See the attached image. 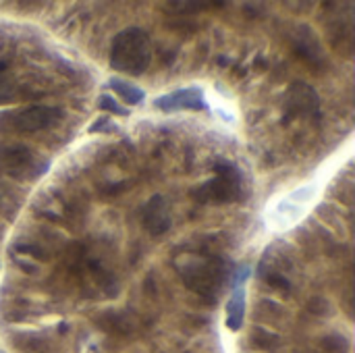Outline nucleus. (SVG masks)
Wrapping results in <instances>:
<instances>
[{
	"mask_svg": "<svg viewBox=\"0 0 355 353\" xmlns=\"http://www.w3.org/2000/svg\"><path fill=\"white\" fill-rule=\"evenodd\" d=\"M177 270L183 285L208 302H216V295L229 277L227 262L214 256H187L177 262Z\"/></svg>",
	"mask_w": 355,
	"mask_h": 353,
	"instance_id": "nucleus-1",
	"label": "nucleus"
},
{
	"mask_svg": "<svg viewBox=\"0 0 355 353\" xmlns=\"http://www.w3.org/2000/svg\"><path fill=\"white\" fill-rule=\"evenodd\" d=\"M152 62V42L139 27H129L116 33L110 48V67L119 73L139 77Z\"/></svg>",
	"mask_w": 355,
	"mask_h": 353,
	"instance_id": "nucleus-2",
	"label": "nucleus"
},
{
	"mask_svg": "<svg viewBox=\"0 0 355 353\" xmlns=\"http://www.w3.org/2000/svg\"><path fill=\"white\" fill-rule=\"evenodd\" d=\"M216 177L191 191V198L200 204H231L241 198V173L231 162H218L214 166Z\"/></svg>",
	"mask_w": 355,
	"mask_h": 353,
	"instance_id": "nucleus-3",
	"label": "nucleus"
},
{
	"mask_svg": "<svg viewBox=\"0 0 355 353\" xmlns=\"http://www.w3.org/2000/svg\"><path fill=\"white\" fill-rule=\"evenodd\" d=\"M50 169V160L40 158L27 146L12 144L0 146V173L12 177L17 181L23 179H37Z\"/></svg>",
	"mask_w": 355,
	"mask_h": 353,
	"instance_id": "nucleus-4",
	"label": "nucleus"
},
{
	"mask_svg": "<svg viewBox=\"0 0 355 353\" xmlns=\"http://www.w3.org/2000/svg\"><path fill=\"white\" fill-rule=\"evenodd\" d=\"M64 117L60 108L54 106H27V108H17V110H2L0 112V125L4 123L2 129H15V131H37V129H48L54 123H58ZM0 129V131H2Z\"/></svg>",
	"mask_w": 355,
	"mask_h": 353,
	"instance_id": "nucleus-5",
	"label": "nucleus"
},
{
	"mask_svg": "<svg viewBox=\"0 0 355 353\" xmlns=\"http://www.w3.org/2000/svg\"><path fill=\"white\" fill-rule=\"evenodd\" d=\"M320 114V96L306 81H293L283 98V125L295 119H316Z\"/></svg>",
	"mask_w": 355,
	"mask_h": 353,
	"instance_id": "nucleus-6",
	"label": "nucleus"
},
{
	"mask_svg": "<svg viewBox=\"0 0 355 353\" xmlns=\"http://www.w3.org/2000/svg\"><path fill=\"white\" fill-rule=\"evenodd\" d=\"M154 106L158 110L171 112V110H208V104L204 100V92L200 87H181L166 96H160L154 100Z\"/></svg>",
	"mask_w": 355,
	"mask_h": 353,
	"instance_id": "nucleus-7",
	"label": "nucleus"
},
{
	"mask_svg": "<svg viewBox=\"0 0 355 353\" xmlns=\"http://www.w3.org/2000/svg\"><path fill=\"white\" fill-rule=\"evenodd\" d=\"M141 221L152 237H160L171 229V210L164 196H152L141 210Z\"/></svg>",
	"mask_w": 355,
	"mask_h": 353,
	"instance_id": "nucleus-8",
	"label": "nucleus"
},
{
	"mask_svg": "<svg viewBox=\"0 0 355 353\" xmlns=\"http://www.w3.org/2000/svg\"><path fill=\"white\" fill-rule=\"evenodd\" d=\"M245 318V289L237 287L233 289V295L227 304V327L231 331H239L243 327Z\"/></svg>",
	"mask_w": 355,
	"mask_h": 353,
	"instance_id": "nucleus-9",
	"label": "nucleus"
},
{
	"mask_svg": "<svg viewBox=\"0 0 355 353\" xmlns=\"http://www.w3.org/2000/svg\"><path fill=\"white\" fill-rule=\"evenodd\" d=\"M108 87H110L112 92H116L119 98H121L125 104H129V106H137V104H141L144 98H146V92H144L141 87H137V85H133V83H129V81H123V79H110V81H108Z\"/></svg>",
	"mask_w": 355,
	"mask_h": 353,
	"instance_id": "nucleus-10",
	"label": "nucleus"
},
{
	"mask_svg": "<svg viewBox=\"0 0 355 353\" xmlns=\"http://www.w3.org/2000/svg\"><path fill=\"white\" fill-rule=\"evenodd\" d=\"M295 50H297L304 58H308L310 62H318V58H320V44H318L316 35H314L306 25H302V37H297Z\"/></svg>",
	"mask_w": 355,
	"mask_h": 353,
	"instance_id": "nucleus-11",
	"label": "nucleus"
},
{
	"mask_svg": "<svg viewBox=\"0 0 355 353\" xmlns=\"http://www.w3.org/2000/svg\"><path fill=\"white\" fill-rule=\"evenodd\" d=\"M6 60L0 62V104L10 100L12 92H15V77L6 73Z\"/></svg>",
	"mask_w": 355,
	"mask_h": 353,
	"instance_id": "nucleus-12",
	"label": "nucleus"
},
{
	"mask_svg": "<svg viewBox=\"0 0 355 353\" xmlns=\"http://www.w3.org/2000/svg\"><path fill=\"white\" fill-rule=\"evenodd\" d=\"M252 341H254V345L260 347V350H272V347L279 345V337H277L275 333H268L266 329H256V331L252 333Z\"/></svg>",
	"mask_w": 355,
	"mask_h": 353,
	"instance_id": "nucleus-13",
	"label": "nucleus"
},
{
	"mask_svg": "<svg viewBox=\"0 0 355 353\" xmlns=\"http://www.w3.org/2000/svg\"><path fill=\"white\" fill-rule=\"evenodd\" d=\"M98 106L106 112H112V114H119V117H129V110L125 106H121L110 94H102L100 100H98Z\"/></svg>",
	"mask_w": 355,
	"mask_h": 353,
	"instance_id": "nucleus-14",
	"label": "nucleus"
},
{
	"mask_svg": "<svg viewBox=\"0 0 355 353\" xmlns=\"http://www.w3.org/2000/svg\"><path fill=\"white\" fill-rule=\"evenodd\" d=\"M114 127H116V125L112 123V119H110L108 114H104V117L96 119V121L89 125L87 133H112V131H116Z\"/></svg>",
	"mask_w": 355,
	"mask_h": 353,
	"instance_id": "nucleus-15",
	"label": "nucleus"
},
{
	"mask_svg": "<svg viewBox=\"0 0 355 353\" xmlns=\"http://www.w3.org/2000/svg\"><path fill=\"white\" fill-rule=\"evenodd\" d=\"M262 279H266V283L270 285V287H275V289H281V291H291V283H289V279H285L283 275H279V273H268L266 277H262Z\"/></svg>",
	"mask_w": 355,
	"mask_h": 353,
	"instance_id": "nucleus-16",
	"label": "nucleus"
},
{
	"mask_svg": "<svg viewBox=\"0 0 355 353\" xmlns=\"http://www.w3.org/2000/svg\"><path fill=\"white\" fill-rule=\"evenodd\" d=\"M15 252L17 254H27V256H33V258H42V260L48 258V254L40 246H31V243H17L15 246Z\"/></svg>",
	"mask_w": 355,
	"mask_h": 353,
	"instance_id": "nucleus-17",
	"label": "nucleus"
},
{
	"mask_svg": "<svg viewBox=\"0 0 355 353\" xmlns=\"http://www.w3.org/2000/svg\"><path fill=\"white\" fill-rule=\"evenodd\" d=\"M208 2H173L171 8H185L183 12H198L202 8H208Z\"/></svg>",
	"mask_w": 355,
	"mask_h": 353,
	"instance_id": "nucleus-18",
	"label": "nucleus"
},
{
	"mask_svg": "<svg viewBox=\"0 0 355 353\" xmlns=\"http://www.w3.org/2000/svg\"><path fill=\"white\" fill-rule=\"evenodd\" d=\"M15 264H17V268L19 270H23L25 275H37V266H33V264H29V262H25V260H21V258H15Z\"/></svg>",
	"mask_w": 355,
	"mask_h": 353,
	"instance_id": "nucleus-19",
	"label": "nucleus"
},
{
	"mask_svg": "<svg viewBox=\"0 0 355 353\" xmlns=\"http://www.w3.org/2000/svg\"><path fill=\"white\" fill-rule=\"evenodd\" d=\"M218 64H220V67H227V64H229V58H227V56H220V58H218Z\"/></svg>",
	"mask_w": 355,
	"mask_h": 353,
	"instance_id": "nucleus-20",
	"label": "nucleus"
}]
</instances>
